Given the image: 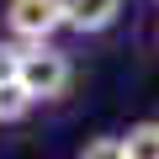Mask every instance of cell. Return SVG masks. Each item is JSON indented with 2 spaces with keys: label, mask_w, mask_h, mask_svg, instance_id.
<instances>
[{
  "label": "cell",
  "mask_w": 159,
  "mask_h": 159,
  "mask_svg": "<svg viewBox=\"0 0 159 159\" xmlns=\"http://www.w3.org/2000/svg\"><path fill=\"white\" fill-rule=\"evenodd\" d=\"M69 80H74V64H69L64 48H53V43H27V48H21L16 85L32 96V106H37V101H58V96L69 90Z\"/></svg>",
  "instance_id": "cell-1"
},
{
  "label": "cell",
  "mask_w": 159,
  "mask_h": 159,
  "mask_svg": "<svg viewBox=\"0 0 159 159\" xmlns=\"http://www.w3.org/2000/svg\"><path fill=\"white\" fill-rule=\"evenodd\" d=\"M64 0H6V32L11 43H53V32H64Z\"/></svg>",
  "instance_id": "cell-2"
},
{
  "label": "cell",
  "mask_w": 159,
  "mask_h": 159,
  "mask_svg": "<svg viewBox=\"0 0 159 159\" xmlns=\"http://www.w3.org/2000/svg\"><path fill=\"white\" fill-rule=\"evenodd\" d=\"M122 16V0H64V21L80 32V37H101L111 32Z\"/></svg>",
  "instance_id": "cell-3"
},
{
  "label": "cell",
  "mask_w": 159,
  "mask_h": 159,
  "mask_svg": "<svg viewBox=\"0 0 159 159\" xmlns=\"http://www.w3.org/2000/svg\"><path fill=\"white\" fill-rule=\"evenodd\" d=\"M122 154H127V159H159V122H138V127H127Z\"/></svg>",
  "instance_id": "cell-4"
},
{
  "label": "cell",
  "mask_w": 159,
  "mask_h": 159,
  "mask_svg": "<svg viewBox=\"0 0 159 159\" xmlns=\"http://www.w3.org/2000/svg\"><path fill=\"white\" fill-rule=\"evenodd\" d=\"M27 111H32V96L21 85H0V127H6V122H21Z\"/></svg>",
  "instance_id": "cell-5"
},
{
  "label": "cell",
  "mask_w": 159,
  "mask_h": 159,
  "mask_svg": "<svg viewBox=\"0 0 159 159\" xmlns=\"http://www.w3.org/2000/svg\"><path fill=\"white\" fill-rule=\"evenodd\" d=\"M16 74H21V43L0 37V85H16Z\"/></svg>",
  "instance_id": "cell-6"
},
{
  "label": "cell",
  "mask_w": 159,
  "mask_h": 159,
  "mask_svg": "<svg viewBox=\"0 0 159 159\" xmlns=\"http://www.w3.org/2000/svg\"><path fill=\"white\" fill-rule=\"evenodd\" d=\"M80 159H127V154H122V138H90Z\"/></svg>",
  "instance_id": "cell-7"
},
{
  "label": "cell",
  "mask_w": 159,
  "mask_h": 159,
  "mask_svg": "<svg viewBox=\"0 0 159 159\" xmlns=\"http://www.w3.org/2000/svg\"><path fill=\"white\" fill-rule=\"evenodd\" d=\"M154 43H159V32H154Z\"/></svg>",
  "instance_id": "cell-8"
}]
</instances>
